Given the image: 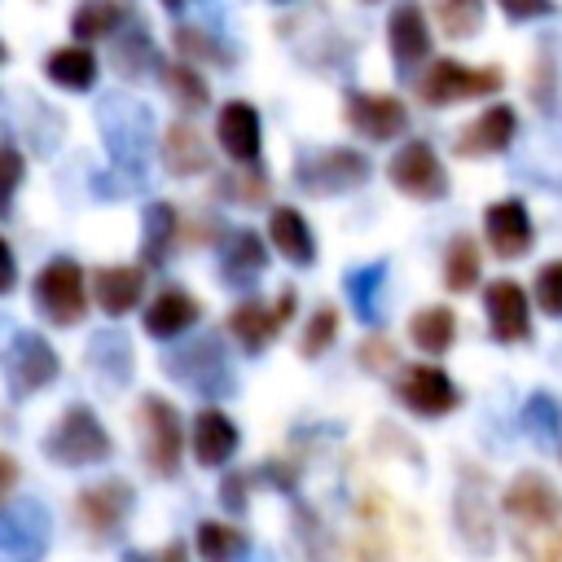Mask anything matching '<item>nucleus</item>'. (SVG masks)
I'll list each match as a JSON object with an SVG mask.
<instances>
[{
	"mask_svg": "<svg viewBox=\"0 0 562 562\" xmlns=\"http://www.w3.org/2000/svg\"><path fill=\"white\" fill-rule=\"evenodd\" d=\"M101 136H105V149L114 158V176H127L132 184H140V171L149 162V149H154V119L140 101H127V97H110L101 105Z\"/></svg>",
	"mask_w": 562,
	"mask_h": 562,
	"instance_id": "f257e3e1",
	"label": "nucleus"
},
{
	"mask_svg": "<svg viewBox=\"0 0 562 562\" xmlns=\"http://www.w3.org/2000/svg\"><path fill=\"white\" fill-rule=\"evenodd\" d=\"M369 180V158L360 149L334 145V149H307L294 158V184L312 198H329V193H351Z\"/></svg>",
	"mask_w": 562,
	"mask_h": 562,
	"instance_id": "f03ea898",
	"label": "nucleus"
},
{
	"mask_svg": "<svg viewBox=\"0 0 562 562\" xmlns=\"http://www.w3.org/2000/svg\"><path fill=\"white\" fill-rule=\"evenodd\" d=\"M501 88H505L501 66H465V61H452V57L430 61L426 75L417 79V97L426 105H457V101H470V97H492Z\"/></svg>",
	"mask_w": 562,
	"mask_h": 562,
	"instance_id": "7ed1b4c3",
	"label": "nucleus"
},
{
	"mask_svg": "<svg viewBox=\"0 0 562 562\" xmlns=\"http://www.w3.org/2000/svg\"><path fill=\"white\" fill-rule=\"evenodd\" d=\"M44 457L57 465H97L110 457V435L88 404H70L44 439Z\"/></svg>",
	"mask_w": 562,
	"mask_h": 562,
	"instance_id": "20e7f679",
	"label": "nucleus"
},
{
	"mask_svg": "<svg viewBox=\"0 0 562 562\" xmlns=\"http://www.w3.org/2000/svg\"><path fill=\"white\" fill-rule=\"evenodd\" d=\"M162 364H167V373H171L180 386H189V391H198V395H206V400H220V395L233 391V364H228L220 338H211V334L198 338V342H189V347L167 351Z\"/></svg>",
	"mask_w": 562,
	"mask_h": 562,
	"instance_id": "39448f33",
	"label": "nucleus"
},
{
	"mask_svg": "<svg viewBox=\"0 0 562 562\" xmlns=\"http://www.w3.org/2000/svg\"><path fill=\"white\" fill-rule=\"evenodd\" d=\"M53 536V518L35 496L0 505V562H40Z\"/></svg>",
	"mask_w": 562,
	"mask_h": 562,
	"instance_id": "423d86ee",
	"label": "nucleus"
},
{
	"mask_svg": "<svg viewBox=\"0 0 562 562\" xmlns=\"http://www.w3.org/2000/svg\"><path fill=\"white\" fill-rule=\"evenodd\" d=\"M0 369H4L9 395H35L40 386H48L61 373V360L35 329H18L9 338V347L0 351Z\"/></svg>",
	"mask_w": 562,
	"mask_h": 562,
	"instance_id": "0eeeda50",
	"label": "nucleus"
},
{
	"mask_svg": "<svg viewBox=\"0 0 562 562\" xmlns=\"http://www.w3.org/2000/svg\"><path fill=\"white\" fill-rule=\"evenodd\" d=\"M140 448H145V465L158 479H176L180 474V448H184L180 413L158 395L140 400Z\"/></svg>",
	"mask_w": 562,
	"mask_h": 562,
	"instance_id": "6e6552de",
	"label": "nucleus"
},
{
	"mask_svg": "<svg viewBox=\"0 0 562 562\" xmlns=\"http://www.w3.org/2000/svg\"><path fill=\"white\" fill-rule=\"evenodd\" d=\"M132 505H136V492H132L127 479H105V483H92V487H83V492L75 496L79 527H83V536L97 540V544H105V540L119 536V527H123V518L132 514Z\"/></svg>",
	"mask_w": 562,
	"mask_h": 562,
	"instance_id": "1a4fd4ad",
	"label": "nucleus"
},
{
	"mask_svg": "<svg viewBox=\"0 0 562 562\" xmlns=\"http://www.w3.org/2000/svg\"><path fill=\"white\" fill-rule=\"evenodd\" d=\"M386 176L391 184L404 193V198H417V202H435L448 193V171L439 162V154L426 145V140H404L391 162H386Z\"/></svg>",
	"mask_w": 562,
	"mask_h": 562,
	"instance_id": "9d476101",
	"label": "nucleus"
},
{
	"mask_svg": "<svg viewBox=\"0 0 562 562\" xmlns=\"http://www.w3.org/2000/svg\"><path fill=\"white\" fill-rule=\"evenodd\" d=\"M35 303L53 325H75L88 307V290H83V268L75 259H53L40 268L35 277Z\"/></svg>",
	"mask_w": 562,
	"mask_h": 562,
	"instance_id": "9b49d317",
	"label": "nucleus"
},
{
	"mask_svg": "<svg viewBox=\"0 0 562 562\" xmlns=\"http://www.w3.org/2000/svg\"><path fill=\"white\" fill-rule=\"evenodd\" d=\"M395 400L408 404V408L422 413V417H443V413L457 408L461 395H457L452 378H448L439 364H408V369L400 373V382H395Z\"/></svg>",
	"mask_w": 562,
	"mask_h": 562,
	"instance_id": "f8f14e48",
	"label": "nucleus"
},
{
	"mask_svg": "<svg viewBox=\"0 0 562 562\" xmlns=\"http://www.w3.org/2000/svg\"><path fill=\"white\" fill-rule=\"evenodd\" d=\"M351 132L369 136V140H395L404 127H408V110L400 97H386V92H351L347 105H342Z\"/></svg>",
	"mask_w": 562,
	"mask_h": 562,
	"instance_id": "ddd939ff",
	"label": "nucleus"
},
{
	"mask_svg": "<svg viewBox=\"0 0 562 562\" xmlns=\"http://www.w3.org/2000/svg\"><path fill=\"white\" fill-rule=\"evenodd\" d=\"M386 48L400 70H413L430 57V22L417 0H395V9L386 18Z\"/></svg>",
	"mask_w": 562,
	"mask_h": 562,
	"instance_id": "4468645a",
	"label": "nucleus"
},
{
	"mask_svg": "<svg viewBox=\"0 0 562 562\" xmlns=\"http://www.w3.org/2000/svg\"><path fill=\"white\" fill-rule=\"evenodd\" d=\"M215 136L224 145V154L241 167H255L259 162V149H263V123H259V110L250 101H224L220 114H215Z\"/></svg>",
	"mask_w": 562,
	"mask_h": 562,
	"instance_id": "2eb2a0df",
	"label": "nucleus"
},
{
	"mask_svg": "<svg viewBox=\"0 0 562 562\" xmlns=\"http://www.w3.org/2000/svg\"><path fill=\"white\" fill-rule=\"evenodd\" d=\"M505 509H509L518 522H527V527H553L558 514H562V496H558V487H553L544 474L527 470V474H518V479L509 483Z\"/></svg>",
	"mask_w": 562,
	"mask_h": 562,
	"instance_id": "dca6fc26",
	"label": "nucleus"
},
{
	"mask_svg": "<svg viewBox=\"0 0 562 562\" xmlns=\"http://www.w3.org/2000/svg\"><path fill=\"white\" fill-rule=\"evenodd\" d=\"M483 233H487V246L501 255V259H518L531 250V215L518 198H501L487 206L483 215Z\"/></svg>",
	"mask_w": 562,
	"mask_h": 562,
	"instance_id": "f3484780",
	"label": "nucleus"
},
{
	"mask_svg": "<svg viewBox=\"0 0 562 562\" xmlns=\"http://www.w3.org/2000/svg\"><path fill=\"white\" fill-rule=\"evenodd\" d=\"M514 132H518V114H514V105H487L474 123L461 127V136H457V154H461V158H487V154H501V149H509Z\"/></svg>",
	"mask_w": 562,
	"mask_h": 562,
	"instance_id": "a211bd4d",
	"label": "nucleus"
},
{
	"mask_svg": "<svg viewBox=\"0 0 562 562\" xmlns=\"http://www.w3.org/2000/svg\"><path fill=\"white\" fill-rule=\"evenodd\" d=\"M487 321L496 342H522L531 334V307L518 281H492L487 285Z\"/></svg>",
	"mask_w": 562,
	"mask_h": 562,
	"instance_id": "6ab92c4d",
	"label": "nucleus"
},
{
	"mask_svg": "<svg viewBox=\"0 0 562 562\" xmlns=\"http://www.w3.org/2000/svg\"><path fill=\"white\" fill-rule=\"evenodd\" d=\"M290 307H294V294H290V290H285L272 307H268V303H241V307L228 316V329H233V338H237L246 351H263V342H272L277 329L285 325Z\"/></svg>",
	"mask_w": 562,
	"mask_h": 562,
	"instance_id": "aec40b11",
	"label": "nucleus"
},
{
	"mask_svg": "<svg viewBox=\"0 0 562 562\" xmlns=\"http://www.w3.org/2000/svg\"><path fill=\"white\" fill-rule=\"evenodd\" d=\"M162 167L171 176H198V171L211 167V149H206L202 132L189 119L167 123V132H162Z\"/></svg>",
	"mask_w": 562,
	"mask_h": 562,
	"instance_id": "412c9836",
	"label": "nucleus"
},
{
	"mask_svg": "<svg viewBox=\"0 0 562 562\" xmlns=\"http://www.w3.org/2000/svg\"><path fill=\"white\" fill-rule=\"evenodd\" d=\"M263 268H268V250H263V237L259 233L237 228V233L224 237V250H220V277H224V285H250Z\"/></svg>",
	"mask_w": 562,
	"mask_h": 562,
	"instance_id": "4be33fe9",
	"label": "nucleus"
},
{
	"mask_svg": "<svg viewBox=\"0 0 562 562\" xmlns=\"http://www.w3.org/2000/svg\"><path fill=\"white\" fill-rule=\"evenodd\" d=\"M92 290H97V303L110 312V316H123L140 303L145 294V272L132 268V263H110V268H97L92 272Z\"/></svg>",
	"mask_w": 562,
	"mask_h": 562,
	"instance_id": "5701e85b",
	"label": "nucleus"
},
{
	"mask_svg": "<svg viewBox=\"0 0 562 562\" xmlns=\"http://www.w3.org/2000/svg\"><path fill=\"white\" fill-rule=\"evenodd\" d=\"M44 75L57 83V88H66V92H88L92 83H97V53H92V44H61V48H53L48 57H44Z\"/></svg>",
	"mask_w": 562,
	"mask_h": 562,
	"instance_id": "b1692460",
	"label": "nucleus"
},
{
	"mask_svg": "<svg viewBox=\"0 0 562 562\" xmlns=\"http://www.w3.org/2000/svg\"><path fill=\"white\" fill-rule=\"evenodd\" d=\"M268 241H272L290 263H299V268H307V263L316 259V237H312L307 220H303L294 206H277V211L268 215Z\"/></svg>",
	"mask_w": 562,
	"mask_h": 562,
	"instance_id": "393cba45",
	"label": "nucleus"
},
{
	"mask_svg": "<svg viewBox=\"0 0 562 562\" xmlns=\"http://www.w3.org/2000/svg\"><path fill=\"white\" fill-rule=\"evenodd\" d=\"M233 452H237V426L220 408L198 413L193 417V457L202 465H224Z\"/></svg>",
	"mask_w": 562,
	"mask_h": 562,
	"instance_id": "a878e982",
	"label": "nucleus"
},
{
	"mask_svg": "<svg viewBox=\"0 0 562 562\" xmlns=\"http://www.w3.org/2000/svg\"><path fill=\"white\" fill-rule=\"evenodd\" d=\"M198 299L193 294H184V290H162L149 307H145V334H154V338H176V334H184L193 321H198Z\"/></svg>",
	"mask_w": 562,
	"mask_h": 562,
	"instance_id": "bb28decb",
	"label": "nucleus"
},
{
	"mask_svg": "<svg viewBox=\"0 0 562 562\" xmlns=\"http://www.w3.org/2000/svg\"><path fill=\"white\" fill-rule=\"evenodd\" d=\"M457 531L474 553H492L496 531H492V514H487V496L479 487H470V479L457 487Z\"/></svg>",
	"mask_w": 562,
	"mask_h": 562,
	"instance_id": "cd10ccee",
	"label": "nucleus"
},
{
	"mask_svg": "<svg viewBox=\"0 0 562 562\" xmlns=\"http://www.w3.org/2000/svg\"><path fill=\"white\" fill-rule=\"evenodd\" d=\"M88 364L105 378V382H127L132 378V342H127V334H119V329H97L92 338H88Z\"/></svg>",
	"mask_w": 562,
	"mask_h": 562,
	"instance_id": "c85d7f7f",
	"label": "nucleus"
},
{
	"mask_svg": "<svg viewBox=\"0 0 562 562\" xmlns=\"http://www.w3.org/2000/svg\"><path fill=\"white\" fill-rule=\"evenodd\" d=\"M176 246V206L171 202H149L140 220V259L145 263H167Z\"/></svg>",
	"mask_w": 562,
	"mask_h": 562,
	"instance_id": "c756f323",
	"label": "nucleus"
},
{
	"mask_svg": "<svg viewBox=\"0 0 562 562\" xmlns=\"http://www.w3.org/2000/svg\"><path fill=\"white\" fill-rule=\"evenodd\" d=\"M382 281H386V259L347 272V299H351V307L364 325L382 321Z\"/></svg>",
	"mask_w": 562,
	"mask_h": 562,
	"instance_id": "7c9ffc66",
	"label": "nucleus"
},
{
	"mask_svg": "<svg viewBox=\"0 0 562 562\" xmlns=\"http://www.w3.org/2000/svg\"><path fill=\"white\" fill-rule=\"evenodd\" d=\"M123 18L127 13H123L119 0H79L75 13H70V35L83 40V44H92L101 35H114L123 26Z\"/></svg>",
	"mask_w": 562,
	"mask_h": 562,
	"instance_id": "2f4dec72",
	"label": "nucleus"
},
{
	"mask_svg": "<svg viewBox=\"0 0 562 562\" xmlns=\"http://www.w3.org/2000/svg\"><path fill=\"white\" fill-rule=\"evenodd\" d=\"M198 553H202V562H246L250 540L233 522H202L198 527Z\"/></svg>",
	"mask_w": 562,
	"mask_h": 562,
	"instance_id": "473e14b6",
	"label": "nucleus"
},
{
	"mask_svg": "<svg viewBox=\"0 0 562 562\" xmlns=\"http://www.w3.org/2000/svg\"><path fill=\"white\" fill-rule=\"evenodd\" d=\"M158 70H162V83H167V92L176 97L180 110H206L211 88H206V79H202V70L193 61H167Z\"/></svg>",
	"mask_w": 562,
	"mask_h": 562,
	"instance_id": "72a5a7b5",
	"label": "nucleus"
},
{
	"mask_svg": "<svg viewBox=\"0 0 562 562\" xmlns=\"http://www.w3.org/2000/svg\"><path fill=\"white\" fill-rule=\"evenodd\" d=\"M408 334L422 351H448L452 338H457V316H452V307H422L413 316Z\"/></svg>",
	"mask_w": 562,
	"mask_h": 562,
	"instance_id": "f704fd0d",
	"label": "nucleus"
},
{
	"mask_svg": "<svg viewBox=\"0 0 562 562\" xmlns=\"http://www.w3.org/2000/svg\"><path fill=\"white\" fill-rule=\"evenodd\" d=\"M435 22L448 40H470L483 26V0H435Z\"/></svg>",
	"mask_w": 562,
	"mask_h": 562,
	"instance_id": "c9c22d12",
	"label": "nucleus"
},
{
	"mask_svg": "<svg viewBox=\"0 0 562 562\" xmlns=\"http://www.w3.org/2000/svg\"><path fill=\"white\" fill-rule=\"evenodd\" d=\"M114 66H119V75H127V79H136V75H145V70L158 66L154 44H149V35H145L140 26H127V31L119 35V44H114Z\"/></svg>",
	"mask_w": 562,
	"mask_h": 562,
	"instance_id": "e433bc0d",
	"label": "nucleus"
},
{
	"mask_svg": "<svg viewBox=\"0 0 562 562\" xmlns=\"http://www.w3.org/2000/svg\"><path fill=\"white\" fill-rule=\"evenodd\" d=\"M479 246H474V237H452V246H448V259H443V277H448V290H470L474 281H479Z\"/></svg>",
	"mask_w": 562,
	"mask_h": 562,
	"instance_id": "4c0bfd02",
	"label": "nucleus"
},
{
	"mask_svg": "<svg viewBox=\"0 0 562 562\" xmlns=\"http://www.w3.org/2000/svg\"><path fill=\"white\" fill-rule=\"evenodd\" d=\"M522 430H527L540 448H549V443L558 439L562 422H558V404H553V395H531V400H527V408H522Z\"/></svg>",
	"mask_w": 562,
	"mask_h": 562,
	"instance_id": "58836bf2",
	"label": "nucleus"
},
{
	"mask_svg": "<svg viewBox=\"0 0 562 562\" xmlns=\"http://www.w3.org/2000/svg\"><path fill=\"white\" fill-rule=\"evenodd\" d=\"M176 53L184 61H215V66H228V53L215 35H206L202 26H176Z\"/></svg>",
	"mask_w": 562,
	"mask_h": 562,
	"instance_id": "ea45409f",
	"label": "nucleus"
},
{
	"mask_svg": "<svg viewBox=\"0 0 562 562\" xmlns=\"http://www.w3.org/2000/svg\"><path fill=\"white\" fill-rule=\"evenodd\" d=\"M334 338H338V312L334 307H316L307 329H303V356H321Z\"/></svg>",
	"mask_w": 562,
	"mask_h": 562,
	"instance_id": "a19ab883",
	"label": "nucleus"
},
{
	"mask_svg": "<svg viewBox=\"0 0 562 562\" xmlns=\"http://www.w3.org/2000/svg\"><path fill=\"white\" fill-rule=\"evenodd\" d=\"M22 176H26V158H22L13 145H0V220L9 215V206H13V193H18Z\"/></svg>",
	"mask_w": 562,
	"mask_h": 562,
	"instance_id": "79ce46f5",
	"label": "nucleus"
},
{
	"mask_svg": "<svg viewBox=\"0 0 562 562\" xmlns=\"http://www.w3.org/2000/svg\"><path fill=\"white\" fill-rule=\"evenodd\" d=\"M536 303L544 307V316H562V259L536 272Z\"/></svg>",
	"mask_w": 562,
	"mask_h": 562,
	"instance_id": "37998d69",
	"label": "nucleus"
},
{
	"mask_svg": "<svg viewBox=\"0 0 562 562\" xmlns=\"http://www.w3.org/2000/svg\"><path fill=\"white\" fill-rule=\"evenodd\" d=\"M220 193H224V198H237V202H259V198L268 193V180H263L259 171H246V176H237V180H224Z\"/></svg>",
	"mask_w": 562,
	"mask_h": 562,
	"instance_id": "c03bdc74",
	"label": "nucleus"
},
{
	"mask_svg": "<svg viewBox=\"0 0 562 562\" xmlns=\"http://www.w3.org/2000/svg\"><path fill=\"white\" fill-rule=\"evenodd\" d=\"M509 22H531V18H553V0H496Z\"/></svg>",
	"mask_w": 562,
	"mask_h": 562,
	"instance_id": "a18cd8bd",
	"label": "nucleus"
},
{
	"mask_svg": "<svg viewBox=\"0 0 562 562\" xmlns=\"http://www.w3.org/2000/svg\"><path fill=\"white\" fill-rule=\"evenodd\" d=\"M220 501H224V509L241 514V509H246V474H228V479L220 483Z\"/></svg>",
	"mask_w": 562,
	"mask_h": 562,
	"instance_id": "49530a36",
	"label": "nucleus"
},
{
	"mask_svg": "<svg viewBox=\"0 0 562 562\" xmlns=\"http://www.w3.org/2000/svg\"><path fill=\"white\" fill-rule=\"evenodd\" d=\"M360 364H364V369H391L395 356H391L386 342H364V347H360Z\"/></svg>",
	"mask_w": 562,
	"mask_h": 562,
	"instance_id": "de8ad7c7",
	"label": "nucleus"
},
{
	"mask_svg": "<svg viewBox=\"0 0 562 562\" xmlns=\"http://www.w3.org/2000/svg\"><path fill=\"white\" fill-rule=\"evenodd\" d=\"M13 281H18V263H13L9 241L0 237V294H9V290H13Z\"/></svg>",
	"mask_w": 562,
	"mask_h": 562,
	"instance_id": "09e8293b",
	"label": "nucleus"
},
{
	"mask_svg": "<svg viewBox=\"0 0 562 562\" xmlns=\"http://www.w3.org/2000/svg\"><path fill=\"white\" fill-rule=\"evenodd\" d=\"M184 558H189V553H184V544L176 540V544H167L158 558H149V553H127L123 562H184Z\"/></svg>",
	"mask_w": 562,
	"mask_h": 562,
	"instance_id": "8fccbe9b",
	"label": "nucleus"
},
{
	"mask_svg": "<svg viewBox=\"0 0 562 562\" xmlns=\"http://www.w3.org/2000/svg\"><path fill=\"white\" fill-rule=\"evenodd\" d=\"M13 483H18V465H13V461L0 452V501H4V492H9Z\"/></svg>",
	"mask_w": 562,
	"mask_h": 562,
	"instance_id": "3c124183",
	"label": "nucleus"
},
{
	"mask_svg": "<svg viewBox=\"0 0 562 562\" xmlns=\"http://www.w3.org/2000/svg\"><path fill=\"white\" fill-rule=\"evenodd\" d=\"M531 562H558V549H553V544H544V549H536V553H531Z\"/></svg>",
	"mask_w": 562,
	"mask_h": 562,
	"instance_id": "603ef678",
	"label": "nucleus"
},
{
	"mask_svg": "<svg viewBox=\"0 0 562 562\" xmlns=\"http://www.w3.org/2000/svg\"><path fill=\"white\" fill-rule=\"evenodd\" d=\"M162 9H167V13H180V9H184V0H162Z\"/></svg>",
	"mask_w": 562,
	"mask_h": 562,
	"instance_id": "864d4df0",
	"label": "nucleus"
},
{
	"mask_svg": "<svg viewBox=\"0 0 562 562\" xmlns=\"http://www.w3.org/2000/svg\"><path fill=\"white\" fill-rule=\"evenodd\" d=\"M246 562H272V553H246Z\"/></svg>",
	"mask_w": 562,
	"mask_h": 562,
	"instance_id": "5fc2aeb1",
	"label": "nucleus"
},
{
	"mask_svg": "<svg viewBox=\"0 0 562 562\" xmlns=\"http://www.w3.org/2000/svg\"><path fill=\"white\" fill-rule=\"evenodd\" d=\"M0 61H4V44H0Z\"/></svg>",
	"mask_w": 562,
	"mask_h": 562,
	"instance_id": "6e6d98bb",
	"label": "nucleus"
},
{
	"mask_svg": "<svg viewBox=\"0 0 562 562\" xmlns=\"http://www.w3.org/2000/svg\"><path fill=\"white\" fill-rule=\"evenodd\" d=\"M364 4H373V0H364Z\"/></svg>",
	"mask_w": 562,
	"mask_h": 562,
	"instance_id": "4d7b16f0",
	"label": "nucleus"
}]
</instances>
